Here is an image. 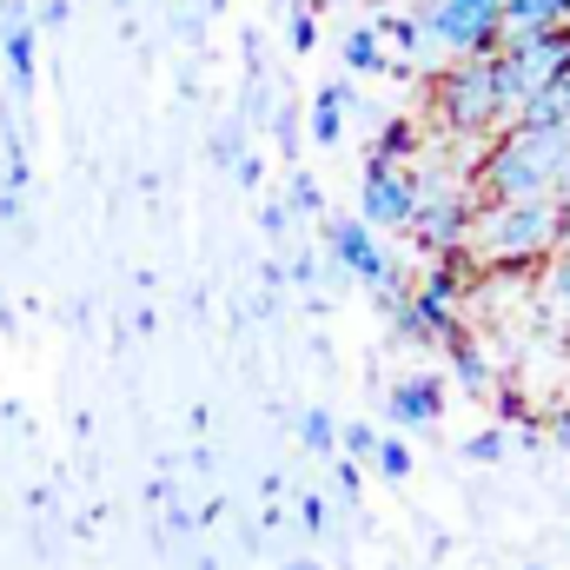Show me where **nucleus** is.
Instances as JSON below:
<instances>
[{
    "instance_id": "nucleus-1",
    "label": "nucleus",
    "mask_w": 570,
    "mask_h": 570,
    "mask_svg": "<svg viewBox=\"0 0 570 570\" xmlns=\"http://www.w3.org/2000/svg\"><path fill=\"white\" fill-rule=\"evenodd\" d=\"M570 219L558 199H478V219L458 259L471 273H538L558 259Z\"/></svg>"
},
{
    "instance_id": "nucleus-2",
    "label": "nucleus",
    "mask_w": 570,
    "mask_h": 570,
    "mask_svg": "<svg viewBox=\"0 0 570 570\" xmlns=\"http://www.w3.org/2000/svg\"><path fill=\"white\" fill-rule=\"evenodd\" d=\"M570 166V134H544V127H504L478 146L471 159V186L478 199H558V179Z\"/></svg>"
},
{
    "instance_id": "nucleus-3",
    "label": "nucleus",
    "mask_w": 570,
    "mask_h": 570,
    "mask_svg": "<svg viewBox=\"0 0 570 570\" xmlns=\"http://www.w3.org/2000/svg\"><path fill=\"white\" fill-rule=\"evenodd\" d=\"M425 107H431V134L464 140V146H484L491 134L511 127V100H504V87H498V60H491V53H458V60H444L425 87Z\"/></svg>"
},
{
    "instance_id": "nucleus-4",
    "label": "nucleus",
    "mask_w": 570,
    "mask_h": 570,
    "mask_svg": "<svg viewBox=\"0 0 570 570\" xmlns=\"http://www.w3.org/2000/svg\"><path fill=\"white\" fill-rule=\"evenodd\" d=\"M318 239H325V253L352 273L358 285H372V298H399L405 292V273L392 266V253H385V239L352 213V219H318Z\"/></svg>"
},
{
    "instance_id": "nucleus-5",
    "label": "nucleus",
    "mask_w": 570,
    "mask_h": 570,
    "mask_svg": "<svg viewBox=\"0 0 570 570\" xmlns=\"http://www.w3.org/2000/svg\"><path fill=\"white\" fill-rule=\"evenodd\" d=\"M498 87H504V100H511V114L531 100V94H544L558 73L570 67V40L564 33H524V40H498Z\"/></svg>"
},
{
    "instance_id": "nucleus-6",
    "label": "nucleus",
    "mask_w": 570,
    "mask_h": 570,
    "mask_svg": "<svg viewBox=\"0 0 570 570\" xmlns=\"http://www.w3.org/2000/svg\"><path fill=\"white\" fill-rule=\"evenodd\" d=\"M425 33H431V47H444L451 60L458 53H498V40H504V0H431Z\"/></svg>"
},
{
    "instance_id": "nucleus-7",
    "label": "nucleus",
    "mask_w": 570,
    "mask_h": 570,
    "mask_svg": "<svg viewBox=\"0 0 570 570\" xmlns=\"http://www.w3.org/2000/svg\"><path fill=\"white\" fill-rule=\"evenodd\" d=\"M358 219L372 233H412V219H419V166L365 159V173H358Z\"/></svg>"
},
{
    "instance_id": "nucleus-8",
    "label": "nucleus",
    "mask_w": 570,
    "mask_h": 570,
    "mask_svg": "<svg viewBox=\"0 0 570 570\" xmlns=\"http://www.w3.org/2000/svg\"><path fill=\"white\" fill-rule=\"evenodd\" d=\"M392 419H399V431H431L444 419V379H431V372L399 379L392 385Z\"/></svg>"
},
{
    "instance_id": "nucleus-9",
    "label": "nucleus",
    "mask_w": 570,
    "mask_h": 570,
    "mask_svg": "<svg viewBox=\"0 0 570 570\" xmlns=\"http://www.w3.org/2000/svg\"><path fill=\"white\" fill-rule=\"evenodd\" d=\"M564 27H570V0H504V40L564 33Z\"/></svg>"
},
{
    "instance_id": "nucleus-10",
    "label": "nucleus",
    "mask_w": 570,
    "mask_h": 570,
    "mask_svg": "<svg viewBox=\"0 0 570 570\" xmlns=\"http://www.w3.org/2000/svg\"><path fill=\"white\" fill-rule=\"evenodd\" d=\"M425 153H431V127H419V120H385L365 159H385V166H419Z\"/></svg>"
},
{
    "instance_id": "nucleus-11",
    "label": "nucleus",
    "mask_w": 570,
    "mask_h": 570,
    "mask_svg": "<svg viewBox=\"0 0 570 570\" xmlns=\"http://www.w3.org/2000/svg\"><path fill=\"white\" fill-rule=\"evenodd\" d=\"M511 120H518V127H544V134H570V67L544 87V94H531Z\"/></svg>"
},
{
    "instance_id": "nucleus-12",
    "label": "nucleus",
    "mask_w": 570,
    "mask_h": 570,
    "mask_svg": "<svg viewBox=\"0 0 570 570\" xmlns=\"http://www.w3.org/2000/svg\"><path fill=\"white\" fill-rule=\"evenodd\" d=\"M345 114H352V87H345V80H325V87L312 94V140L338 146L345 140Z\"/></svg>"
},
{
    "instance_id": "nucleus-13",
    "label": "nucleus",
    "mask_w": 570,
    "mask_h": 570,
    "mask_svg": "<svg viewBox=\"0 0 570 570\" xmlns=\"http://www.w3.org/2000/svg\"><path fill=\"white\" fill-rule=\"evenodd\" d=\"M338 53H345V73H385V40H379V27H372V20L345 27Z\"/></svg>"
},
{
    "instance_id": "nucleus-14",
    "label": "nucleus",
    "mask_w": 570,
    "mask_h": 570,
    "mask_svg": "<svg viewBox=\"0 0 570 570\" xmlns=\"http://www.w3.org/2000/svg\"><path fill=\"white\" fill-rule=\"evenodd\" d=\"M444 352H451V379H458L471 399H491V392H498V385H491V358H484L478 345L458 338V345H444Z\"/></svg>"
},
{
    "instance_id": "nucleus-15",
    "label": "nucleus",
    "mask_w": 570,
    "mask_h": 570,
    "mask_svg": "<svg viewBox=\"0 0 570 570\" xmlns=\"http://www.w3.org/2000/svg\"><path fill=\"white\" fill-rule=\"evenodd\" d=\"M298 444H305L312 458H332V451H338V419H332L325 405H312V412L298 419Z\"/></svg>"
},
{
    "instance_id": "nucleus-16",
    "label": "nucleus",
    "mask_w": 570,
    "mask_h": 570,
    "mask_svg": "<svg viewBox=\"0 0 570 570\" xmlns=\"http://www.w3.org/2000/svg\"><path fill=\"white\" fill-rule=\"evenodd\" d=\"M372 471H379L385 484H405V478H412V444H405V438H379Z\"/></svg>"
},
{
    "instance_id": "nucleus-17",
    "label": "nucleus",
    "mask_w": 570,
    "mask_h": 570,
    "mask_svg": "<svg viewBox=\"0 0 570 570\" xmlns=\"http://www.w3.org/2000/svg\"><path fill=\"white\" fill-rule=\"evenodd\" d=\"M325 524H332V504L318 491H298V531L305 538H325Z\"/></svg>"
},
{
    "instance_id": "nucleus-18",
    "label": "nucleus",
    "mask_w": 570,
    "mask_h": 570,
    "mask_svg": "<svg viewBox=\"0 0 570 570\" xmlns=\"http://www.w3.org/2000/svg\"><path fill=\"white\" fill-rule=\"evenodd\" d=\"M338 451H345L352 464H372V451H379V431H372V425H345V431H338Z\"/></svg>"
},
{
    "instance_id": "nucleus-19",
    "label": "nucleus",
    "mask_w": 570,
    "mask_h": 570,
    "mask_svg": "<svg viewBox=\"0 0 570 570\" xmlns=\"http://www.w3.org/2000/svg\"><path fill=\"white\" fill-rule=\"evenodd\" d=\"M292 213H305V219H325V193L312 186V173H292Z\"/></svg>"
},
{
    "instance_id": "nucleus-20",
    "label": "nucleus",
    "mask_w": 570,
    "mask_h": 570,
    "mask_svg": "<svg viewBox=\"0 0 570 570\" xmlns=\"http://www.w3.org/2000/svg\"><path fill=\"white\" fill-rule=\"evenodd\" d=\"M544 285H551V305H564L570 312V239L558 246V259L544 266Z\"/></svg>"
},
{
    "instance_id": "nucleus-21",
    "label": "nucleus",
    "mask_w": 570,
    "mask_h": 570,
    "mask_svg": "<svg viewBox=\"0 0 570 570\" xmlns=\"http://www.w3.org/2000/svg\"><path fill=\"white\" fill-rule=\"evenodd\" d=\"M464 458H471V464H498V458H504V431H478V438H464Z\"/></svg>"
},
{
    "instance_id": "nucleus-22",
    "label": "nucleus",
    "mask_w": 570,
    "mask_h": 570,
    "mask_svg": "<svg viewBox=\"0 0 570 570\" xmlns=\"http://www.w3.org/2000/svg\"><path fill=\"white\" fill-rule=\"evenodd\" d=\"M332 484H338V498H345V504H365V498H358V491H365V471H358L352 458H345V464L332 471Z\"/></svg>"
},
{
    "instance_id": "nucleus-23",
    "label": "nucleus",
    "mask_w": 570,
    "mask_h": 570,
    "mask_svg": "<svg viewBox=\"0 0 570 570\" xmlns=\"http://www.w3.org/2000/svg\"><path fill=\"white\" fill-rule=\"evenodd\" d=\"M312 47H318V20L298 7V13H292V53H312Z\"/></svg>"
},
{
    "instance_id": "nucleus-24",
    "label": "nucleus",
    "mask_w": 570,
    "mask_h": 570,
    "mask_svg": "<svg viewBox=\"0 0 570 570\" xmlns=\"http://www.w3.org/2000/svg\"><path fill=\"white\" fill-rule=\"evenodd\" d=\"M544 438H551L558 451H570V412H551V425H544Z\"/></svg>"
},
{
    "instance_id": "nucleus-25",
    "label": "nucleus",
    "mask_w": 570,
    "mask_h": 570,
    "mask_svg": "<svg viewBox=\"0 0 570 570\" xmlns=\"http://www.w3.org/2000/svg\"><path fill=\"white\" fill-rule=\"evenodd\" d=\"M285 279H292V285H312V253H292V266H285Z\"/></svg>"
},
{
    "instance_id": "nucleus-26",
    "label": "nucleus",
    "mask_w": 570,
    "mask_h": 570,
    "mask_svg": "<svg viewBox=\"0 0 570 570\" xmlns=\"http://www.w3.org/2000/svg\"><path fill=\"white\" fill-rule=\"evenodd\" d=\"M558 206H564V219H570V166H564V179H558Z\"/></svg>"
},
{
    "instance_id": "nucleus-27",
    "label": "nucleus",
    "mask_w": 570,
    "mask_h": 570,
    "mask_svg": "<svg viewBox=\"0 0 570 570\" xmlns=\"http://www.w3.org/2000/svg\"><path fill=\"white\" fill-rule=\"evenodd\" d=\"M285 570H318V564H312V558H292V564H285Z\"/></svg>"
},
{
    "instance_id": "nucleus-28",
    "label": "nucleus",
    "mask_w": 570,
    "mask_h": 570,
    "mask_svg": "<svg viewBox=\"0 0 570 570\" xmlns=\"http://www.w3.org/2000/svg\"><path fill=\"white\" fill-rule=\"evenodd\" d=\"M524 570H544V564H524Z\"/></svg>"
}]
</instances>
